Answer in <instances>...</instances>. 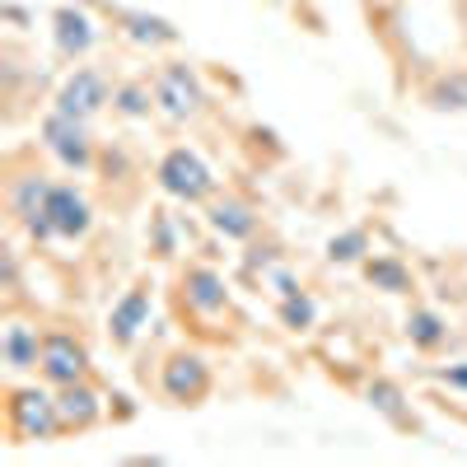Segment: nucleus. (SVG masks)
<instances>
[{"label": "nucleus", "mask_w": 467, "mask_h": 467, "mask_svg": "<svg viewBox=\"0 0 467 467\" xmlns=\"http://www.w3.org/2000/svg\"><path fill=\"white\" fill-rule=\"evenodd\" d=\"M206 220H211V229L220 234V239H229V244H248L253 234H257V211L244 197H215L211 211H206Z\"/></svg>", "instance_id": "14"}, {"label": "nucleus", "mask_w": 467, "mask_h": 467, "mask_svg": "<svg viewBox=\"0 0 467 467\" xmlns=\"http://www.w3.org/2000/svg\"><path fill=\"white\" fill-rule=\"evenodd\" d=\"M89 229H94V206L85 197V187L52 182L43 215L28 224V239L33 244H80L89 239Z\"/></svg>", "instance_id": "1"}, {"label": "nucleus", "mask_w": 467, "mask_h": 467, "mask_svg": "<svg viewBox=\"0 0 467 467\" xmlns=\"http://www.w3.org/2000/svg\"><path fill=\"white\" fill-rule=\"evenodd\" d=\"M154 108V85H117L112 89V112H122V117H150Z\"/></svg>", "instance_id": "22"}, {"label": "nucleus", "mask_w": 467, "mask_h": 467, "mask_svg": "<svg viewBox=\"0 0 467 467\" xmlns=\"http://www.w3.org/2000/svg\"><path fill=\"white\" fill-rule=\"evenodd\" d=\"M52 43H57V52H61L66 61L89 57L94 43H99V24H94V15L75 10V5H61V10L52 15Z\"/></svg>", "instance_id": "12"}, {"label": "nucleus", "mask_w": 467, "mask_h": 467, "mask_svg": "<svg viewBox=\"0 0 467 467\" xmlns=\"http://www.w3.org/2000/svg\"><path fill=\"white\" fill-rule=\"evenodd\" d=\"M276 314H281V323H285L290 332H308V327H318V299L308 295V290H299V295H285Z\"/></svg>", "instance_id": "21"}, {"label": "nucleus", "mask_w": 467, "mask_h": 467, "mask_svg": "<svg viewBox=\"0 0 467 467\" xmlns=\"http://www.w3.org/2000/svg\"><path fill=\"white\" fill-rule=\"evenodd\" d=\"M154 182H160V192H169L173 202H187V206H202L215 197V169L202 160L192 145H173L160 164H154Z\"/></svg>", "instance_id": "2"}, {"label": "nucleus", "mask_w": 467, "mask_h": 467, "mask_svg": "<svg viewBox=\"0 0 467 467\" xmlns=\"http://www.w3.org/2000/svg\"><path fill=\"white\" fill-rule=\"evenodd\" d=\"M150 308H154V281H136L108 308V341L117 350H131L140 341V332L150 327Z\"/></svg>", "instance_id": "9"}, {"label": "nucleus", "mask_w": 467, "mask_h": 467, "mask_svg": "<svg viewBox=\"0 0 467 467\" xmlns=\"http://www.w3.org/2000/svg\"><path fill=\"white\" fill-rule=\"evenodd\" d=\"M154 103H160V112L169 117V122H192V117H202L206 89L197 80V70L182 66V61L164 66L160 75H154Z\"/></svg>", "instance_id": "5"}, {"label": "nucleus", "mask_w": 467, "mask_h": 467, "mask_svg": "<svg viewBox=\"0 0 467 467\" xmlns=\"http://www.w3.org/2000/svg\"><path fill=\"white\" fill-rule=\"evenodd\" d=\"M37 374H43L47 388H66V383L89 379V350H85V341L75 332H66V327L43 332V360H37Z\"/></svg>", "instance_id": "6"}, {"label": "nucleus", "mask_w": 467, "mask_h": 467, "mask_svg": "<svg viewBox=\"0 0 467 467\" xmlns=\"http://www.w3.org/2000/svg\"><path fill=\"white\" fill-rule=\"evenodd\" d=\"M369 253H374V239H369L365 224H350V229H341V234L327 239V262H337V266H356Z\"/></svg>", "instance_id": "19"}, {"label": "nucleus", "mask_w": 467, "mask_h": 467, "mask_svg": "<svg viewBox=\"0 0 467 467\" xmlns=\"http://www.w3.org/2000/svg\"><path fill=\"white\" fill-rule=\"evenodd\" d=\"M0 360H5L15 374L37 369V360H43V332L28 327V323H10L5 332H0Z\"/></svg>", "instance_id": "15"}, {"label": "nucleus", "mask_w": 467, "mask_h": 467, "mask_svg": "<svg viewBox=\"0 0 467 467\" xmlns=\"http://www.w3.org/2000/svg\"><path fill=\"white\" fill-rule=\"evenodd\" d=\"M112 15H117V24L127 28L131 43H140V47H169V43H178V28L169 19H160V15H145V10H112Z\"/></svg>", "instance_id": "18"}, {"label": "nucleus", "mask_w": 467, "mask_h": 467, "mask_svg": "<svg viewBox=\"0 0 467 467\" xmlns=\"http://www.w3.org/2000/svg\"><path fill=\"white\" fill-rule=\"evenodd\" d=\"M108 103H112V85H108V75H103L99 66H75L66 80H61L57 99H52L57 112L85 117V122H94V117H99Z\"/></svg>", "instance_id": "7"}, {"label": "nucleus", "mask_w": 467, "mask_h": 467, "mask_svg": "<svg viewBox=\"0 0 467 467\" xmlns=\"http://www.w3.org/2000/svg\"><path fill=\"white\" fill-rule=\"evenodd\" d=\"M431 108H440V112H462L467 108V70H453L449 80H440L431 89Z\"/></svg>", "instance_id": "23"}, {"label": "nucleus", "mask_w": 467, "mask_h": 467, "mask_svg": "<svg viewBox=\"0 0 467 467\" xmlns=\"http://www.w3.org/2000/svg\"><path fill=\"white\" fill-rule=\"evenodd\" d=\"M402 332H407V341H411L416 350H425V356L444 350V346H449V337H453V327H449V318L440 314V308H411Z\"/></svg>", "instance_id": "17"}, {"label": "nucleus", "mask_w": 467, "mask_h": 467, "mask_svg": "<svg viewBox=\"0 0 467 467\" xmlns=\"http://www.w3.org/2000/svg\"><path fill=\"white\" fill-rule=\"evenodd\" d=\"M369 402H374V411H379V416H388L393 425H402V431H407V425H416V420H411V411H407V393H402V383H393V379H374V383H369Z\"/></svg>", "instance_id": "20"}, {"label": "nucleus", "mask_w": 467, "mask_h": 467, "mask_svg": "<svg viewBox=\"0 0 467 467\" xmlns=\"http://www.w3.org/2000/svg\"><path fill=\"white\" fill-rule=\"evenodd\" d=\"M435 379H440L444 388H453V393H467V360H458V365H444V369H435Z\"/></svg>", "instance_id": "25"}, {"label": "nucleus", "mask_w": 467, "mask_h": 467, "mask_svg": "<svg viewBox=\"0 0 467 467\" xmlns=\"http://www.w3.org/2000/svg\"><path fill=\"white\" fill-rule=\"evenodd\" d=\"M178 299L192 318H220L224 308H229V281L220 276L215 266L197 262V266H187L182 271V281H178Z\"/></svg>", "instance_id": "10"}, {"label": "nucleus", "mask_w": 467, "mask_h": 467, "mask_svg": "<svg viewBox=\"0 0 467 467\" xmlns=\"http://www.w3.org/2000/svg\"><path fill=\"white\" fill-rule=\"evenodd\" d=\"M57 411H61L66 435H70V431H75V435H85V431H94V425L108 416V402H103V393H99L89 379H80V383L57 388Z\"/></svg>", "instance_id": "11"}, {"label": "nucleus", "mask_w": 467, "mask_h": 467, "mask_svg": "<svg viewBox=\"0 0 467 467\" xmlns=\"http://www.w3.org/2000/svg\"><path fill=\"white\" fill-rule=\"evenodd\" d=\"M47 192H52V178H47V173H19V178H10V187H5V206H10L15 224L28 229L37 215H43Z\"/></svg>", "instance_id": "13"}, {"label": "nucleus", "mask_w": 467, "mask_h": 467, "mask_svg": "<svg viewBox=\"0 0 467 467\" xmlns=\"http://www.w3.org/2000/svg\"><path fill=\"white\" fill-rule=\"evenodd\" d=\"M262 281H266L271 290H276L281 299H285V295H299V290H304V285H299V271H290L285 262H271V257H266V271H262Z\"/></svg>", "instance_id": "24"}, {"label": "nucleus", "mask_w": 467, "mask_h": 467, "mask_svg": "<svg viewBox=\"0 0 467 467\" xmlns=\"http://www.w3.org/2000/svg\"><path fill=\"white\" fill-rule=\"evenodd\" d=\"M37 140H43V150L52 154V160L70 173H85L94 164V136H89V122L85 117H70V112H47L43 127H37Z\"/></svg>", "instance_id": "4"}, {"label": "nucleus", "mask_w": 467, "mask_h": 467, "mask_svg": "<svg viewBox=\"0 0 467 467\" xmlns=\"http://www.w3.org/2000/svg\"><path fill=\"white\" fill-rule=\"evenodd\" d=\"M160 388H164L169 402L197 407L211 393V365H206V356H197V350H173V356L164 360V369H160Z\"/></svg>", "instance_id": "8"}, {"label": "nucleus", "mask_w": 467, "mask_h": 467, "mask_svg": "<svg viewBox=\"0 0 467 467\" xmlns=\"http://www.w3.org/2000/svg\"><path fill=\"white\" fill-rule=\"evenodd\" d=\"M365 281L383 295H411L416 290V276L411 266L398 257V253H369L365 257Z\"/></svg>", "instance_id": "16"}, {"label": "nucleus", "mask_w": 467, "mask_h": 467, "mask_svg": "<svg viewBox=\"0 0 467 467\" xmlns=\"http://www.w3.org/2000/svg\"><path fill=\"white\" fill-rule=\"evenodd\" d=\"M5 420H10V435L24 440H57L66 435L61 411H57V388H10V402H5Z\"/></svg>", "instance_id": "3"}]
</instances>
